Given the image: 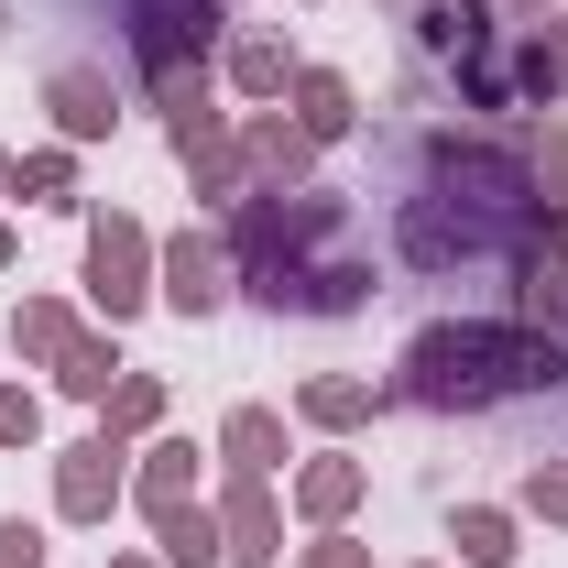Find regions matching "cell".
<instances>
[{
	"instance_id": "obj_31",
	"label": "cell",
	"mask_w": 568,
	"mask_h": 568,
	"mask_svg": "<svg viewBox=\"0 0 568 568\" xmlns=\"http://www.w3.org/2000/svg\"><path fill=\"white\" fill-rule=\"evenodd\" d=\"M0 263H11V219H0Z\"/></svg>"
},
{
	"instance_id": "obj_12",
	"label": "cell",
	"mask_w": 568,
	"mask_h": 568,
	"mask_svg": "<svg viewBox=\"0 0 568 568\" xmlns=\"http://www.w3.org/2000/svg\"><path fill=\"white\" fill-rule=\"evenodd\" d=\"M219 459L252 470V481H274L284 470V416L274 405H230V416H219Z\"/></svg>"
},
{
	"instance_id": "obj_28",
	"label": "cell",
	"mask_w": 568,
	"mask_h": 568,
	"mask_svg": "<svg viewBox=\"0 0 568 568\" xmlns=\"http://www.w3.org/2000/svg\"><path fill=\"white\" fill-rule=\"evenodd\" d=\"M0 568H44V525H22V514H0Z\"/></svg>"
},
{
	"instance_id": "obj_1",
	"label": "cell",
	"mask_w": 568,
	"mask_h": 568,
	"mask_svg": "<svg viewBox=\"0 0 568 568\" xmlns=\"http://www.w3.org/2000/svg\"><path fill=\"white\" fill-rule=\"evenodd\" d=\"M339 241H351V209L306 197V186L230 209V263L274 317H351V306H372V263H351Z\"/></svg>"
},
{
	"instance_id": "obj_26",
	"label": "cell",
	"mask_w": 568,
	"mask_h": 568,
	"mask_svg": "<svg viewBox=\"0 0 568 568\" xmlns=\"http://www.w3.org/2000/svg\"><path fill=\"white\" fill-rule=\"evenodd\" d=\"M525 514H547V525H568V459H547V470H525Z\"/></svg>"
},
{
	"instance_id": "obj_32",
	"label": "cell",
	"mask_w": 568,
	"mask_h": 568,
	"mask_svg": "<svg viewBox=\"0 0 568 568\" xmlns=\"http://www.w3.org/2000/svg\"><path fill=\"white\" fill-rule=\"evenodd\" d=\"M503 11H547V0H503Z\"/></svg>"
},
{
	"instance_id": "obj_10",
	"label": "cell",
	"mask_w": 568,
	"mask_h": 568,
	"mask_svg": "<svg viewBox=\"0 0 568 568\" xmlns=\"http://www.w3.org/2000/svg\"><path fill=\"white\" fill-rule=\"evenodd\" d=\"M306 164H317V142L295 132V121H274V110L241 132V186H252V197H295V186H306Z\"/></svg>"
},
{
	"instance_id": "obj_35",
	"label": "cell",
	"mask_w": 568,
	"mask_h": 568,
	"mask_svg": "<svg viewBox=\"0 0 568 568\" xmlns=\"http://www.w3.org/2000/svg\"><path fill=\"white\" fill-rule=\"evenodd\" d=\"M0 22H11V0H0Z\"/></svg>"
},
{
	"instance_id": "obj_16",
	"label": "cell",
	"mask_w": 568,
	"mask_h": 568,
	"mask_svg": "<svg viewBox=\"0 0 568 568\" xmlns=\"http://www.w3.org/2000/svg\"><path fill=\"white\" fill-rule=\"evenodd\" d=\"M295 416H306V426H372V416H383V394L351 383V372H317V383H295Z\"/></svg>"
},
{
	"instance_id": "obj_4",
	"label": "cell",
	"mask_w": 568,
	"mask_h": 568,
	"mask_svg": "<svg viewBox=\"0 0 568 568\" xmlns=\"http://www.w3.org/2000/svg\"><path fill=\"white\" fill-rule=\"evenodd\" d=\"M547 241L536 230H503V219H481V209H459V197H405V263L416 274H459V263H536Z\"/></svg>"
},
{
	"instance_id": "obj_5",
	"label": "cell",
	"mask_w": 568,
	"mask_h": 568,
	"mask_svg": "<svg viewBox=\"0 0 568 568\" xmlns=\"http://www.w3.org/2000/svg\"><path fill=\"white\" fill-rule=\"evenodd\" d=\"M142 295H153V230L142 219H88V306L121 328V317H142Z\"/></svg>"
},
{
	"instance_id": "obj_15",
	"label": "cell",
	"mask_w": 568,
	"mask_h": 568,
	"mask_svg": "<svg viewBox=\"0 0 568 568\" xmlns=\"http://www.w3.org/2000/svg\"><path fill=\"white\" fill-rule=\"evenodd\" d=\"M284 99H295V132H306V142H339V132H351V77L295 67V88H284Z\"/></svg>"
},
{
	"instance_id": "obj_3",
	"label": "cell",
	"mask_w": 568,
	"mask_h": 568,
	"mask_svg": "<svg viewBox=\"0 0 568 568\" xmlns=\"http://www.w3.org/2000/svg\"><path fill=\"white\" fill-rule=\"evenodd\" d=\"M426 175H437V197H459V209H481V219H503V230L558 241V209L536 197V164H525V153H493V142L437 132V142H426Z\"/></svg>"
},
{
	"instance_id": "obj_19",
	"label": "cell",
	"mask_w": 568,
	"mask_h": 568,
	"mask_svg": "<svg viewBox=\"0 0 568 568\" xmlns=\"http://www.w3.org/2000/svg\"><path fill=\"white\" fill-rule=\"evenodd\" d=\"M110 383H121V351H110L99 328H77L67 361H55V394H77V405H110Z\"/></svg>"
},
{
	"instance_id": "obj_22",
	"label": "cell",
	"mask_w": 568,
	"mask_h": 568,
	"mask_svg": "<svg viewBox=\"0 0 568 568\" xmlns=\"http://www.w3.org/2000/svg\"><path fill=\"white\" fill-rule=\"evenodd\" d=\"M11 197H33V209H77V153H22V164H11Z\"/></svg>"
},
{
	"instance_id": "obj_14",
	"label": "cell",
	"mask_w": 568,
	"mask_h": 568,
	"mask_svg": "<svg viewBox=\"0 0 568 568\" xmlns=\"http://www.w3.org/2000/svg\"><path fill=\"white\" fill-rule=\"evenodd\" d=\"M361 493H372V470H361V459H306V470H295V503H306L317 525H351Z\"/></svg>"
},
{
	"instance_id": "obj_13",
	"label": "cell",
	"mask_w": 568,
	"mask_h": 568,
	"mask_svg": "<svg viewBox=\"0 0 568 568\" xmlns=\"http://www.w3.org/2000/svg\"><path fill=\"white\" fill-rule=\"evenodd\" d=\"M132 503L153 514V525H164L175 503H197V448H186V437H164V448H153V459L132 470Z\"/></svg>"
},
{
	"instance_id": "obj_18",
	"label": "cell",
	"mask_w": 568,
	"mask_h": 568,
	"mask_svg": "<svg viewBox=\"0 0 568 568\" xmlns=\"http://www.w3.org/2000/svg\"><path fill=\"white\" fill-rule=\"evenodd\" d=\"M67 339H77V306H55V295H22V306H11V351H22V361H44V372H55Z\"/></svg>"
},
{
	"instance_id": "obj_33",
	"label": "cell",
	"mask_w": 568,
	"mask_h": 568,
	"mask_svg": "<svg viewBox=\"0 0 568 568\" xmlns=\"http://www.w3.org/2000/svg\"><path fill=\"white\" fill-rule=\"evenodd\" d=\"M110 568H153V558H110Z\"/></svg>"
},
{
	"instance_id": "obj_11",
	"label": "cell",
	"mask_w": 568,
	"mask_h": 568,
	"mask_svg": "<svg viewBox=\"0 0 568 568\" xmlns=\"http://www.w3.org/2000/svg\"><path fill=\"white\" fill-rule=\"evenodd\" d=\"M44 110H55L67 142H110V121H121V99H110L99 67H55V77H44Z\"/></svg>"
},
{
	"instance_id": "obj_24",
	"label": "cell",
	"mask_w": 568,
	"mask_h": 568,
	"mask_svg": "<svg viewBox=\"0 0 568 568\" xmlns=\"http://www.w3.org/2000/svg\"><path fill=\"white\" fill-rule=\"evenodd\" d=\"M153 416H164V383H153V372H121V383H110V437H142Z\"/></svg>"
},
{
	"instance_id": "obj_29",
	"label": "cell",
	"mask_w": 568,
	"mask_h": 568,
	"mask_svg": "<svg viewBox=\"0 0 568 568\" xmlns=\"http://www.w3.org/2000/svg\"><path fill=\"white\" fill-rule=\"evenodd\" d=\"M295 568H372V547H361V536H339V525H328V536H317V547H306V558Z\"/></svg>"
},
{
	"instance_id": "obj_9",
	"label": "cell",
	"mask_w": 568,
	"mask_h": 568,
	"mask_svg": "<svg viewBox=\"0 0 568 568\" xmlns=\"http://www.w3.org/2000/svg\"><path fill=\"white\" fill-rule=\"evenodd\" d=\"M230 284H241L230 241H209V230L164 241V306H175V317H209V306H230Z\"/></svg>"
},
{
	"instance_id": "obj_23",
	"label": "cell",
	"mask_w": 568,
	"mask_h": 568,
	"mask_svg": "<svg viewBox=\"0 0 568 568\" xmlns=\"http://www.w3.org/2000/svg\"><path fill=\"white\" fill-rule=\"evenodd\" d=\"M142 88H153V110H164V121H197V110H209V55H197V67H153Z\"/></svg>"
},
{
	"instance_id": "obj_6",
	"label": "cell",
	"mask_w": 568,
	"mask_h": 568,
	"mask_svg": "<svg viewBox=\"0 0 568 568\" xmlns=\"http://www.w3.org/2000/svg\"><path fill=\"white\" fill-rule=\"evenodd\" d=\"M121 22H132L142 77H153V67H197L209 33H219V0H121Z\"/></svg>"
},
{
	"instance_id": "obj_25",
	"label": "cell",
	"mask_w": 568,
	"mask_h": 568,
	"mask_svg": "<svg viewBox=\"0 0 568 568\" xmlns=\"http://www.w3.org/2000/svg\"><path fill=\"white\" fill-rule=\"evenodd\" d=\"M33 437H44V394L0 383V448H33Z\"/></svg>"
},
{
	"instance_id": "obj_7",
	"label": "cell",
	"mask_w": 568,
	"mask_h": 568,
	"mask_svg": "<svg viewBox=\"0 0 568 568\" xmlns=\"http://www.w3.org/2000/svg\"><path fill=\"white\" fill-rule=\"evenodd\" d=\"M121 459H132V448H121L110 426H99V437H77L67 459H55V514H67V525H110V503L132 493V470H121Z\"/></svg>"
},
{
	"instance_id": "obj_27",
	"label": "cell",
	"mask_w": 568,
	"mask_h": 568,
	"mask_svg": "<svg viewBox=\"0 0 568 568\" xmlns=\"http://www.w3.org/2000/svg\"><path fill=\"white\" fill-rule=\"evenodd\" d=\"M536 197H547V209H568V132L536 142Z\"/></svg>"
},
{
	"instance_id": "obj_21",
	"label": "cell",
	"mask_w": 568,
	"mask_h": 568,
	"mask_svg": "<svg viewBox=\"0 0 568 568\" xmlns=\"http://www.w3.org/2000/svg\"><path fill=\"white\" fill-rule=\"evenodd\" d=\"M153 536H164V558H175V568H230V558H219V514H209V503H175Z\"/></svg>"
},
{
	"instance_id": "obj_8",
	"label": "cell",
	"mask_w": 568,
	"mask_h": 568,
	"mask_svg": "<svg viewBox=\"0 0 568 568\" xmlns=\"http://www.w3.org/2000/svg\"><path fill=\"white\" fill-rule=\"evenodd\" d=\"M209 514H219V558L230 568H274L284 558V514H274V493H263L252 470H230V493H219Z\"/></svg>"
},
{
	"instance_id": "obj_30",
	"label": "cell",
	"mask_w": 568,
	"mask_h": 568,
	"mask_svg": "<svg viewBox=\"0 0 568 568\" xmlns=\"http://www.w3.org/2000/svg\"><path fill=\"white\" fill-rule=\"evenodd\" d=\"M536 55H547V88L568 99V22H558V33H536Z\"/></svg>"
},
{
	"instance_id": "obj_2",
	"label": "cell",
	"mask_w": 568,
	"mask_h": 568,
	"mask_svg": "<svg viewBox=\"0 0 568 568\" xmlns=\"http://www.w3.org/2000/svg\"><path fill=\"white\" fill-rule=\"evenodd\" d=\"M558 383H568L558 328H459V317H437L394 361V394L426 405V416H481L503 394H558Z\"/></svg>"
},
{
	"instance_id": "obj_34",
	"label": "cell",
	"mask_w": 568,
	"mask_h": 568,
	"mask_svg": "<svg viewBox=\"0 0 568 568\" xmlns=\"http://www.w3.org/2000/svg\"><path fill=\"white\" fill-rule=\"evenodd\" d=\"M0 186H11V153H0Z\"/></svg>"
},
{
	"instance_id": "obj_17",
	"label": "cell",
	"mask_w": 568,
	"mask_h": 568,
	"mask_svg": "<svg viewBox=\"0 0 568 568\" xmlns=\"http://www.w3.org/2000/svg\"><path fill=\"white\" fill-rule=\"evenodd\" d=\"M448 547H459V568H514V514L503 503H459L448 514Z\"/></svg>"
},
{
	"instance_id": "obj_20",
	"label": "cell",
	"mask_w": 568,
	"mask_h": 568,
	"mask_svg": "<svg viewBox=\"0 0 568 568\" xmlns=\"http://www.w3.org/2000/svg\"><path fill=\"white\" fill-rule=\"evenodd\" d=\"M230 88H241V99H284V88H295V55H284L274 33H241V44H230Z\"/></svg>"
}]
</instances>
